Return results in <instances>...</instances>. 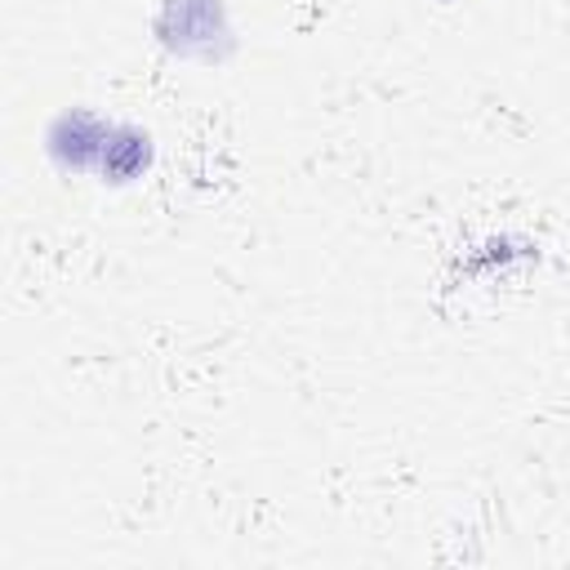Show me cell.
Here are the masks:
<instances>
[{"mask_svg":"<svg viewBox=\"0 0 570 570\" xmlns=\"http://www.w3.org/2000/svg\"><path fill=\"white\" fill-rule=\"evenodd\" d=\"M142 165H147V138L134 129H116L102 147V169L120 183V178H134Z\"/></svg>","mask_w":570,"mask_h":570,"instance_id":"1","label":"cell"}]
</instances>
